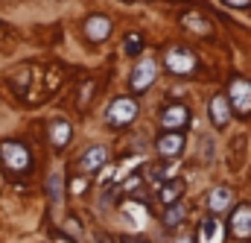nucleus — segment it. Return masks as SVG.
Returning a JSON list of instances; mask_svg holds the SVG:
<instances>
[{
	"instance_id": "nucleus-1",
	"label": "nucleus",
	"mask_w": 251,
	"mask_h": 243,
	"mask_svg": "<svg viewBox=\"0 0 251 243\" xmlns=\"http://www.w3.org/2000/svg\"><path fill=\"white\" fill-rule=\"evenodd\" d=\"M0 158L6 164V170H12V173H24L29 167V152L18 141H3L0 144Z\"/></svg>"
},
{
	"instance_id": "nucleus-2",
	"label": "nucleus",
	"mask_w": 251,
	"mask_h": 243,
	"mask_svg": "<svg viewBox=\"0 0 251 243\" xmlns=\"http://www.w3.org/2000/svg\"><path fill=\"white\" fill-rule=\"evenodd\" d=\"M134 118H137V103L131 97H117L105 109V123H111V126H123V123L134 121Z\"/></svg>"
},
{
	"instance_id": "nucleus-3",
	"label": "nucleus",
	"mask_w": 251,
	"mask_h": 243,
	"mask_svg": "<svg viewBox=\"0 0 251 243\" xmlns=\"http://www.w3.org/2000/svg\"><path fill=\"white\" fill-rule=\"evenodd\" d=\"M231 106L240 115H249L251 112V82L249 79H234L231 82Z\"/></svg>"
},
{
	"instance_id": "nucleus-4",
	"label": "nucleus",
	"mask_w": 251,
	"mask_h": 243,
	"mask_svg": "<svg viewBox=\"0 0 251 243\" xmlns=\"http://www.w3.org/2000/svg\"><path fill=\"white\" fill-rule=\"evenodd\" d=\"M155 59H140L134 64V70H131V88L134 91H146L149 85H152V79H155Z\"/></svg>"
},
{
	"instance_id": "nucleus-5",
	"label": "nucleus",
	"mask_w": 251,
	"mask_h": 243,
	"mask_svg": "<svg viewBox=\"0 0 251 243\" xmlns=\"http://www.w3.org/2000/svg\"><path fill=\"white\" fill-rule=\"evenodd\" d=\"M167 67H170L173 73H193L196 59H193V53L184 50V47H170V50H167Z\"/></svg>"
},
{
	"instance_id": "nucleus-6",
	"label": "nucleus",
	"mask_w": 251,
	"mask_h": 243,
	"mask_svg": "<svg viewBox=\"0 0 251 243\" xmlns=\"http://www.w3.org/2000/svg\"><path fill=\"white\" fill-rule=\"evenodd\" d=\"M105 161H108V150H105V147H91V150L82 152L79 170H82V173H94V170L105 167Z\"/></svg>"
},
{
	"instance_id": "nucleus-7",
	"label": "nucleus",
	"mask_w": 251,
	"mask_h": 243,
	"mask_svg": "<svg viewBox=\"0 0 251 243\" xmlns=\"http://www.w3.org/2000/svg\"><path fill=\"white\" fill-rule=\"evenodd\" d=\"M85 32H88L91 41H105L108 32H111V21L105 15H91L88 24H85Z\"/></svg>"
},
{
	"instance_id": "nucleus-8",
	"label": "nucleus",
	"mask_w": 251,
	"mask_h": 243,
	"mask_svg": "<svg viewBox=\"0 0 251 243\" xmlns=\"http://www.w3.org/2000/svg\"><path fill=\"white\" fill-rule=\"evenodd\" d=\"M231 229L237 238H251V205H240L231 217Z\"/></svg>"
},
{
	"instance_id": "nucleus-9",
	"label": "nucleus",
	"mask_w": 251,
	"mask_h": 243,
	"mask_svg": "<svg viewBox=\"0 0 251 243\" xmlns=\"http://www.w3.org/2000/svg\"><path fill=\"white\" fill-rule=\"evenodd\" d=\"M190 118V112L184 106H170V109H164V115H161V126L164 129H176V126H184Z\"/></svg>"
},
{
	"instance_id": "nucleus-10",
	"label": "nucleus",
	"mask_w": 251,
	"mask_h": 243,
	"mask_svg": "<svg viewBox=\"0 0 251 243\" xmlns=\"http://www.w3.org/2000/svg\"><path fill=\"white\" fill-rule=\"evenodd\" d=\"M123 217L131 223V226H137V229H143V226L149 223L146 205H140V202H126V205H123Z\"/></svg>"
},
{
	"instance_id": "nucleus-11",
	"label": "nucleus",
	"mask_w": 251,
	"mask_h": 243,
	"mask_svg": "<svg viewBox=\"0 0 251 243\" xmlns=\"http://www.w3.org/2000/svg\"><path fill=\"white\" fill-rule=\"evenodd\" d=\"M181 150H184V135H167V138L158 141V152L164 158H176Z\"/></svg>"
},
{
	"instance_id": "nucleus-12",
	"label": "nucleus",
	"mask_w": 251,
	"mask_h": 243,
	"mask_svg": "<svg viewBox=\"0 0 251 243\" xmlns=\"http://www.w3.org/2000/svg\"><path fill=\"white\" fill-rule=\"evenodd\" d=\"M231 202H234V193H231L228 187H213V190L207 193V205H210L213 211H225Z\"/></svg>"
},
{
	"instance_id": "nucleus-13",
	"label": "nucleus",
	"mask_w": 251,
	"mask_h": 243,
	"mask_svg": "<svg viewBox=\"0 0 251 243\" xmlns=\"http://www.w3.org/2000/svg\"><path fill=\"white\" fill-rule=\"evenodd\" d=\"M199 243H222V226L216 220H204L199 226Z\"/></svg>"
},
{
	"instance_id": "nucleus-14",
	"label": "nucleus",
	"mask_w": 251,
	"mask_h": 243,
	"mask_svg": "<svg viewBox=\"0 0 251 243\" xmlns=\"http://www.w3.org/2000/svg\"><path fill=\"white\" fill-rule=\"evenodd\" d=\"M210 118H213V123L216 126H225L228 123V100L225 97H213V103H210Z\"/></svg>"
},
{
	"instance_id": "nucleus-15",
	"label": "nucleus",
	"mask_w": 251,
	"mask_h": 243,
	"mask_svg": "<svg viewBox=\"0 0 251 243\" xmlns=\"http://www.w3.org/2000/svg\"><path fill=\"white\" fill-rule=\"evenodd\" d=\"M50 141H53V147H59V150H62L64 144L70 141V123H64V121L53 123V126H50Z\"/></svg>"
},
{
	"instance_id": "nucleus-16",
	"label": "nucleus",
	"mask_w": 251,
	"mask_h": 243,
	"mask_svg": "<svg viewBox=\"0 0 251 243\" xmlns=\"http://www.w3.org/2000/svg\"><path fill=\"white\" fill-rule=\"evenodd\" d=\"M181 24H184L187 30H193V32H199V35H207V32H210V24H207L199 12H187V15L181 18Z\"/></svg>"
},
{
	"instance_id": "nucleus-17",
	"label": "nucleus",
	"mask_w": 251,
	"mask_h": 243,
	"mask_svg": "<svg viewBox=\"0 0 251 243\" xmlns=\"http://www.w3.org/2000/svg\"><path fill=\"white\" fill-rule=\"evenodd\" d=\"M184 193V182H176V184H170V187H164L161 190V202H167V205H173L178 196Z\"/></svg>"
},
{
	"instance_id": "nucleus-18",
	"label": "nucleus",
	"mask_w": 251,
	"mask_h": 243,
	"mask_svg": "<svg viewBox=\"0 0 251 243\" xmlns=\"http://www.w3.org/2000/svg\"><path fill=\"white\" fill-rule=\"evenodd\" d=\"M50 193H53V202L59 205V202H62V176H59V173L50 176Z\"/></svg>"
},
{
	"instance_id": "nucleus-19",
	"label": "nucleus",
	"mask_w": 251,
	"mask_h": 243,
	"mask_svg": "<svg viewBox=\"0 0 251 243\" xmlns=\"http://www.w3.org/2000/svg\"><path fill=\"white\" fill-rule=\"evenodd\" d=\"M178 220H184V205L170 208V211H167V217H164V223H167V226H176Z\"/></svg>"
},
{
	"instance_id": "nucleus-20",
	"label": "nucleus",
	"mask_w": 251,
	"mask_h": 243,
	"mask_svg": "<svg viewBox=\"0 0 251 243\" xmlns=\"http://www.w3.org/2000/svg\"><path fill=\"white\" fill-rule=\"evenodd\" d=\"M126 41H128V44H126V53H137V50H140V38H137V35H128Z\"/></svg>"
},
{
	"instance_id": "nucleus-21",
	"label": "nucleus",
	"mask_w": 251,
	"mask_h": 243,
	"mask_svg": "<svg viewBox=\"0 0 251 243\" xmlns=\"http://www.w3.org/2000/svg\"><path fill=\"white\" fill-rule=\"evenodd\" d=\"M102 243H140L137 238H102Z\"/></svg>"
},
{
	"instance_id": "nucleus-22",
	"label": "nucleus",
	"mask_w": 251,
	"mask_h": 243,
	"mask_svg": "<svg viewBox=\"0 0 251 243\" xmlns=\"http://www.w3.org/2000/svg\"><path fill=\"white\" fill-rule=\"evenodd\" d=\"M64 226H67V232H70V235H79V229H82V226H79L76 220H67Z\"/></svg>"
},
{
	"instance_id": "nucleus-23",
	"label": "nucleus",
	"mask_w": 251,
	"mask_h": 243,
	"mask_svg": "<svg viewBox=\"0 0 251 243\" xmlns=\"http://www.w3.org/2000/svg\"><path fill=\"white\" fill-rule=\"evenodd\" d=\"M82 190H85V179H76L73 182V193H82Z\"/></svg>"
},
{
	"instance_id": "nucleus-24",
	"label": "nucleus",
	"mask_w": 251,
	"mask_h": 243,
	"mask_svg": "<svg viewBox=\"0 0 251 243\" xmlns=\"http://www.w3.org/2000/svg\"><path fill=\"white\" fill-rule=\"evenodd\" d=\"M225 3H231V6H237V9H243V6H249L251 0H225Z\"/></svg>"
},
{
	"instance_id": "nucleus-25",
	"label": "nucleus",
	"mask_w": 251,
	"mask_h": 243,
	"mask_svg": "<svg viewBox=\"0 0 251 243\" xmlns=\"http://www.w3.org/2000/svg\"><path fill=\"white\" fill-rule=\"evenodd\" d=\"M176 243H193V241H190V238H178Z\"/></svg>"
},
{
	"instance_id": "nucleus-26",
	"label": "nucleus",
	"mask_w": 251,
	"mask_h": 243,
	"mask_svg": "<svg viewBox=\"0 0 251 243\" xmlns=\"http://www.w3.org/2000/svg\"><path fill=\"white\" fill-rule=\"evenodd\" d=\"M56 243H67V241H62V238H56Z\"/></svg>"
}]
</instances>
